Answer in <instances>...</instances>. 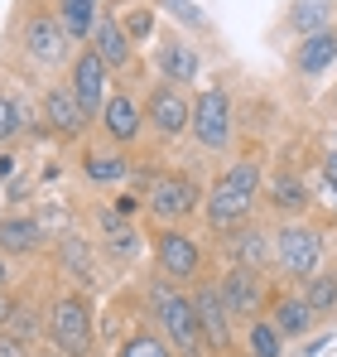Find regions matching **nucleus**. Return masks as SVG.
I'll return each instance as SVG.
<instances>
[{
    "label": "nucleus",
    "instance_id": "1",
    "mask_svg": "<svg viewBox=\"0 0 337 357\" xmlns=\"http://www.w3.org/2000/svg\"><path fill=\"white\" fill-rule=\"evenodd\" d=\"M256 188H260V169H256L251 160H241L236 169H226L222 183H217L212 198H207V222H212L217 232L241 227L246 213H251V203H256Z\"/></svg>",
    "mask_w": 337,
    "mask_h": 357
},
{
    "label": "nucleus",
    "instance_id": "2",
    "mask_svg": "<svg viewBox=\"0 0 337 357\" xmlns=\"http://www.w3.org/2000/svg\"><path fill=\"white\" fill-rule=\"evenodd\" d=\"M155 309H159V324H164V333L178 357H198L207 348V328L198 319V299H183V295H173L168 285L164 290L155 285Z\"/></svg>",
    "mask_w": 337,
    "mask_h": 357
},
{
    "label": "nucleus",
    "instance_id": "3",
    "mask_svg": "<svg viewBox=\"0 0 337 357\" xmlns=\"http://www.w3.org/2000/svg\"><path fill=\"white\" fill-rule=\"evenodd\" d=\"M49 333H54L63 357H87L92 353V304L87 295H63L49 314Z\"/></svg>",
    "mask_w": 337,
    "mask_h": 357
},
{
    "label": "nucleus",
    "instance_id": "4",
    "mask_svg": "<svg viewBox=\"0 0 337 357\" xmlns=\"http://www.w3.org/2000/svg\"><path fill=\"white\" fill-rule=\"evenodd\" d=\"M275 256H280L284 275H294V280H313V275H318V261H323V241H318L313 227L289 222V227H280V237H275Z\"/></svg>",
    "mask_w": 337,
    "mask_h": 357
},
{
    "label": "nucleus",
    "instance_id": "5",
    "mask_svg": "<svg viewBox=\"0 0 337 357\" xmlns=\"http://www.w3.org/2000/svg\"><path fill=\"white\" fill-rule=\"evenodd\" d=\"M188 126H193V135H198L207 150H222L226 135H231V97H226L222 87H207V92L198 97Z\"/></svg>",
    "mask_w": 337,
    "mask_h": 357
},
{
    "label": "nucleus",
    "instance_id": "6",
    "mask_svg": "<svg viewBox=\"0 0 337 357\" xmlns=\"http://www.w3.org/2000/svg\"><path fill=\"white\" fill-rule=\"evenodd\" d=\"M72 97H77V107H82L87 121L107 107V63H102L97 49H82L77 63H72Z\"/></svg>",
    "mask_w": 337,
    "mask_h": 357
},
{
    "label": "nucleus",
    "instance_id": "7",
    "mask_svg": "<svg viewBox=\"0 0 337 357\" xmlns=\"http://www.w3.org/2000/svg\"><path fill=\"white\" fill-rule=\"evenodd\" d=\"M198 178L193 174H159V183L150 188V213L155 218H188L198 208Z\"/></svg>",
    "mask_w": 337,
    "mask_h": 357
},
{
    "label": "nucleus",
    "instance_id": "8",
    "mask_svg": "<svg viewBox=\"0 0 337 357\" xmlns=\"http://www.w3.org/2000/svg\"><path fill=\"white\" fill-rule=\"evenodd\" d=\"M155 256H159V271H164L168 280H193L203 271V251H198V241L188 237V232H159Z\"/></svg>",
    "mask_w": 337,
    "mask_h": 357
},
{
    "label": "nucleus",
    "instance_id": "9",
    "mask_svg": "<svg viewBox=\"0 0 337 357\" xmlns=\"http://www.w3.org/2000/svg\"><path fill=\"white\" fill-rule=\"evenodd\" d=\"M145 116H150V126H155L159 135H178V130L193 121V107L183 102V92H178L173 82H164V87H155V92H150Z\"/></svg>",
    "mask_w": 337,
    "mask_h": 357
},
{
    "label": "nucleus",
    "instance_id": "10",
    "mask_svg": "<svg viewBox=\"0 0 337 357\" xmlns=\"http://www.w3.org/2000/svg\"><path fill=\"white\" fill-rule=\"evenodd\" d=\"M44 126H49L54 135H63V140L82 135L87 116H82V107H77L72 87H49V92H44Z\"/></svg>",
    "mask_w": 337,
    "mask_h": 357
},
{
    "label": "nucleus",
    "instance_id": "11",
    "mask_svg": "<svg viewBox=\"0 0 337 357\" xmlns=\"http://www.w3.org/2000/svg\"><path fill=\"white\" fill-rule=\"evenodd\" d=\"M24 49H29L39 63H58L63 49H68L63 20H54V15H29V24H24Z\"/></svg>",
    "mask_w": 337,
    "mask_h": 357
},
{
    "label": "nucleus",
    "instance_id": "12",
    "mask_svg": "<svg viewBox=\"0 0 337 357\" xmlns=\"http://www.w3.org/2000/svg\"><path fill=\"white\" fill-rule=\"evenodd\" d=\"M217 290H222V304L231 309V319H246V314H256V304H260V285H256V271H251V266H231Z\"/></svg>",
    "mask_w": 337,
    "mask_h": 357
},
{
    "label": "nucleus",
    "instance_id": "13",
    "mask_svg": "<svg viewBox=\"0 0 337 357\" xmlns=\"http://www.w3.org/2000/svg\"><path fill=\"white\" fill-rule=\"evenodd\" d=\"M198 73H203L198 49H188L183 39H168V44H159V77H168L173 87H183V82H198Z\"/></svg>",
    "mask_w": 337,
    "mask_h": 357
},
{
    "label": "nucleus",
    "instance_id": "14",
    "mask_svg": "<svg viewBox=\"0 0 337 357\" xmlns=\"http://www.w3.org/2000/svg\"><path fill=\"white\" fill-rule=\"evenodd\" d=\"M92 49L102 54L107 68H125V63H130V34H125V24H120V20H97Z\"/></svg>",
    "mask_w": 337,
    "mask_h": 357
},
{
    "label": "nucleus",
    "instance_id": "15",
    "mask_svg": "<svg viewBox=\"0 0 337 357\" xmlns=\"http://www.w3.org/2000/svg\"><path fill=\"white\" fill-rule=\"evenodd\" d=\"M328 63H337V29H318V34H304L299 54H294V68L299 73H323Z\"/></svg>",
    "mask_w": 337,
    "mask_h": 357
},
{
    "label": "nucleus",
    "instance_id": "16",
    "mask_svg": "<svg viewBox=\"0 0 337 357\" xmlns=\"http://www.w3.org/2000/svg\"><path fill=\"white\" fill-rule=\"evenodd\" d=\"M102 130L111 135L116 145H130V140L140 135V112H135V102H130V97H107V107H102Z\"/></svg>",
    "mask_w": 337,
    "mask_h": 357
},
{
    "label": "nucleus",
    "instance_id": "17",
    "mask_svg": "<svg viewBox=\"0 0 337 357\" xmlns=\"http://www.w3.org/2000/svg\"><path fill=\"white\" fill-rule=\"evenodd\" d=\"M198 319L207 328V343L212 348H226V319H231V309L222 304V290L217 285H203L198 290Z\"/></svg>",
    "mask_w": 337,
    "mask_h": 357
},
{
    "label": "nucleus",
    "instance_id": "18",
    "mask_svg": "<svg viewBox=\"0 0 337 357\" xmlns=\"http://www.w3.org/2000/svg\"><path fill=\"white\" fill-rule=\"evenodd\" d=\"M39 241H44V232H39V222H29V218H5V222H0V251H5V256H34Z\"/></svg>",
    "mask_w": 337,
    "mask_h": 357
},
{
    "label": "nucleus",
    "instance_id": "19",
    "mask_svg": "<svg viewBox=\"0 0 337 357\" xmlns=\"http://www.w3.org/2000/svg\"><path fill=\"white\" fill-rule=\"evenodd\" d=\"M328 20H333V0H294L289 5V24L299 34H318V29H328Z\"/></svg>",
    "mask_w": 337,
    "mask_h": 357
},
{
    "label": "nucleus",
    "instance_id": "20",
    "mask_svg": "<svg viewBox=\"0 0 337 357\" xmlns=\"http://www.w3.org/2000/svg\"><path fill=\"white\" fill-rule=\"evenodd\" d=\"M270 203H275L280 213H304V208H308V188H304V178L275 174V178H270Z\"/></svg>",
    "mask_w": 337,
    "mask_h": 357
},
{
    "label": "nucleus",
    "instance_id": "21",
    "mask_svg": "<svg viewBox=\"0 0 337 357\" xmlns=\"http://www.w3.org/2000/svg\"><path fill=\"white\" fill-rule=\"evenodd\" d=\"M63 29H68V39H92L97 0H63Z\"/></svg>",
    "mask_w": 337,
    "mask_h": 357
},
{
    "label": "nucleus",
    "instance_id": "22",
    "mask_svg": "<svg viewBox=\"0 0 337 357\" xmlns=\"http://www.w3.org/2000/svg\"><path fill=\"white\" fill-rule=\"evenodd\" d=\"M236 266H251V271H260L265 261H270V246H265V237L256 232V227H236Z\"/></svg>",
    "mask_w": 337,
    "mask_h": 357
},
{
    "label": "nucleus",
    "instance_id": "23",
    "mask_svg": "<svg viewBox=\"0 0 337 357\" xmlns=\"http://www.w3.org/2000/svg\"><path fill=\"white\" fill-rule=\"evenodd\" d=\"M275 324H280V333H304V328L313 324L308 299H280V304H275Z\"/></svg>",
    "mask_w": 337,
    "mask_h": 357
},
{
    "label": "nucleus",
    "instance_id": "24",
    "mask_svg": "<svg viewBox=\"0 0 337 357\" xmlns=\"http://www.w3.org/2000/svg\"><path fill=\"white\" fill-rule=\"evenodd\" d=\"M280 324L275 319H260L251 324V357H280Z\"/></svg>",
    "mask_w": 337,
    "mask_h": 357
},
{
    "label": "nucleus",
    "instance_id": "25",
    "mask_svg": "<svg viewBox=\"0 0 337 357\" xmlns=\"http://www.w3.org/2000/svg\"><path fill=\"white\" fill-rule=\"evenodd\" d=\"M24 126H29L24 107H19L15 97H5V92H0V145H5V140H15V135H19Z\"/></svg>",
    "mask_w": 337,
    "mask_h": 357
},
{
    "label": "nucleus",
    "instance_id": "26",
    "mask_svg": "<svg viewBox=\"0 0 337 357\" xmlns=\"http://www.w3.org/2000/svg\"><path fill=\"white\" fill-rule=\"evenodd\" d=\"M304 299H308V309H313V314L333 309V304H337V280H333V275H313V280H308V290H304Z\"/></svg>",
    "mask_w": 337,
    "mask_h": 357
},
{
    "label": "nucleus",
    "instance_id": "27",
    "mask_svg": "<svg viewBox=\"0 0 337 357\" xmlns=\"http://www.w3.org/2000/svg\"><path fill=\"white\" fill-rule=\"evenodd\" d=\"M116 357H173V343H159L155 333H135Z\"/></svg>",
    "mask_w": 337,
    "mask_h": 357
},
{
    "label": "nucleus",
    "instance_id": "28",
    "mask_svg": "<svg viewBox=\"0 0 337 357\" xmlns=\"http://www.w3.org/2000/svg\"><path fill=\"white\" fill-rule=\"evenodd\" d=\"M82 169H87V178H97V183H111V178H125V160L120 155H92Z\"/></svg>",
    "mask_w": 337,
    "mask_h": 357
},
{
    "label": "nucleus",
    "instance_id": "29",
    "mask_svg": "<svg viewBox=\"0 0 337 357\" xmlns=\"http://www.w3.org/2000/svg\"><path fill=\"white\" fill-rule=\"evenodd\" d=\"M63 266H68V275H77V280H92V256H87V246H77V241H63Z\"/></svg>",
    "mask_w": 337,
    "mask_h": 357
},
{
    "label": "nucleus",
    "instance_id": "30",
    "mask_svg": "<svg viewBox=\"0 0 337 357\" xmlns=\"http://www.w3.org/2000/svg\"><path fill=\"white\" fill-rule=\"evenodd\" d=\"M0 357H29V343L15 333H0Z\"/></svg>",
    "mask_w": 337,
    "mask_h": 357
},
{
    "label": "nucleus",
    "instance_id": "31",
    "mask_svg": "<svg viewBox=\"0 0 337 357\" xmlns=\"http://www.w3.org/2000/svg\"><path fill=\"white\" fill-rule=\"evenodd\" d=\"M159 5H164V10H173L178 20H188V24H203V15H198L193 5H183V0H159Z\"/></svg>",
    "mask_w": 337,
    "mask_h": 357
},
{
    "label": "nucleus",
    "instance_id": "32",
    "mask_svg": "<svg viewBox=\"0 0 337 357\" xmlns=\"http://www.w3.org/2000/svg\"><path fill=\"white\" fill-rule=\"evenodd\" d=\"M125 34L145 39V34H150V15H145V10H140V15H130V20H125Z\"/></svg>",
    "mask_w": 337,
    "mask_h": 357
},
{
    "label": "nucleus",
    "instance_id": "33",
    "mask_svg": "<svg viewBox=\"0 0 337 357\" xmlns=\"http://www.w3.org/2000/svg\"><path fill=\"white\" fill-rule=\"evenodd\" d=\"M10 314H15V304H10V299L0 295V328H5V324H10Z\"/></svg>",
    "mask_w": 337,
    "mask_h": 357
},
{
    "label": "nucleus",
    "instance_id": "34",
    "mask_svg": "<svg viewBox=\"0 0 337 357\" xmlns=\"http://www.w3.org/2000/svg\"><path fill=\"white\" fill-rule=\"evenodd\" d=\"M15 174V160H10V155H0V178H10Z\"/></svg>",
    "mask_w": 337,
    "mask_h": 357
},
{
    "label": "nucleus",
    "instance_id": "35",
    "mask_svg": "<svg viewBox=\"0 0 337 357\" xmlns=\"http://www.w3.org/2000/svg\"><path fill=\"white\" fill-rule=\"evenodd\" d=\"M328 178H333V188H337V150L328 155Z\"/></svg>",
    "mask_w": 337,
    "mask_h": 357
},
{
    "label": "nucleus",
    "instance_id": "36",
    "mask_svg": "<svg viewBox=\"0 0 337 357\" xmlns=\"http://www.w3.org/2000/svg\"><path fill=\"white\" fill-rule=\"evenodd\" d=\"M0 280H5V256H0Z\"/></svg>",
    "mask_w": 337,
    "mask_h": 357
}]
</instances>
